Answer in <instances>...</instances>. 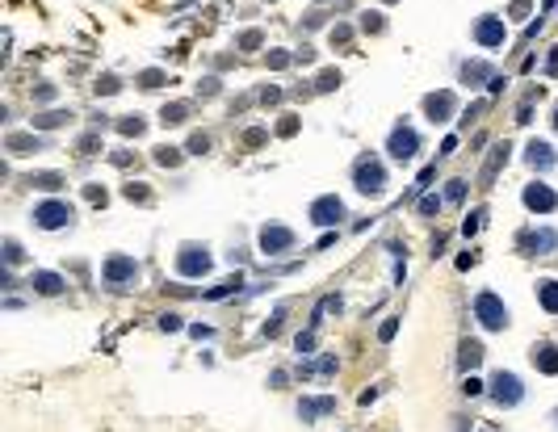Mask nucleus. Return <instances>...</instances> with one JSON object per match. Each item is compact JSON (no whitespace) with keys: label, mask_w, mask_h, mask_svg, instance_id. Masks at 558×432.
I'll use <instances>...</instances> for the list:
<instances>
[{"label":"nucleus","mask_w":558,"mask_h":432,"mask_svg":"<svg viewBox=\"0 0 558 432\" xmlns=\"http://www.w3.org/2000/svg\"><path fill=\"white\" fill-rule=\"evenodd\" d=\"M164 122H185V105H164Z\"/></svg>","instance_id":"obj_22"},{"label":"nucleus","mask_w":558,"mask_h":432,"mask_svg":"<svg viewBox=\"0 0 558 432\" xmlns=\"http://www.w3.org/2000/svg\"><path fill=\"white\" fill-rule=\"evenodd\" d=\"M139 131H143L139 118H126V122H122V135H139Z\"/></svg>","instance_id":"obj_30"},{"label":"nucleus","mask_w":558,"mask_h":432,"mask_svg":"<svg viewBox=\"0 0 558 432\" xmlns=\"http://www.w3.org/2000/svg\"><path fill=\"white\" fill-rule=\"evenodd\" d=\"M298 411H302V420H311V416H324V411H332V399H315V403H302Z\"/></svg>","instance_id":"obj_19"},{"label":"nucleus","mask_w":558,"mask_h":432,"mask_svg":"<svg viewBox=\"0 0 558 432\" xmlns=\"http://www.w3.org/2000/svg\"><path fill=\"white\" fill-rule=\"evenodd\" d=\"M520 248L546 256V252H554V248H558V236H554V231H529V236H520Z\"/></svg>","instance_id":"obj_12"},{"label":"nucleus","mask_w":558,"mask_h":432,"mask_svg":"<svg viewBox=\"0 0 558 432\" xmlns=\"http://www.w3.org/2000/svg\"><path fill=\"white\" fill-rule=\"evenodd\" d=\"M353 185L361 193H370V197H378V193L386 189V168H382L378 160H370V155H361V160L353 164Z\"/></svg>","instance_id":"obj_2"},{"label":"nucleus","mask_w":558,"mask_h":432,"mask_svg":"<svg viewBox=\"0 0 558 432\" xmlns=\"http://www.w3.org/2000/svg\"><path fill=\"white\" fill-rule=\"evenodd\" d=\"M474 315H478V323H483L487 332H504V328H508V306H504L491 289L474 298Z\"/></svg>","instance_id":"obj_1"},{"label":"nucleus","mask_w":558,"mask_h":432,"mask_svg":"<svg viewBox=\"0 0 558 432\" xmlns=\"http://www.w3.org/2000/svg\"><path fill=\"white\" fill-rule=\"evenodd\" d=\"M386 151H390V160L407 164V160H416V151H420V135L412 126H395L390 139H386Z\"/></svg>","instance_id":"obj_4"},{"label":"nucleus","mask_w":558,"mask_h":432,"mask_svg":"<svg viewBox=\"0 0 558 432\" xmlns=\"http://www.w3.org/2000/svg\"><path fill=\"white\" fill-rule=\"evenodd\" d=\"M231 289H239V273H235V277H227V282H223L219 289H210L206 298H223V294H231Z\"/></svg>","instance_id":"obj_21"},{"label":"nucleus","mask_w":558,"mask_h":432,"mask_svg":"<svg viewBox=\"0 0 558 432\" xmlns=\"http://www.w3.org/2000/svg\"><path fill=\"white\" fill-rule=\"evenodd\" d=\"M525 206L529 210H537V214H550V210H558V193L550 189V185H525Z\"/></svg>","instance_id":"obj_9"},{"label":"nucleus","mask_w":558,"mask_h":432,"mask_svg":"<svg viewBox=\"0 0 558 432\" xmlns=\"http://www.w3.org/2000/svg\"><path fill=\"white\" fill-rule=\"evenodd\" d=\"M449 201H462L466 197V181H449V193H445Z\"/></svg>","instance_id":"obj_23"},{"label":"nucleus","mask_w":558,"mask_h":432,"mask_svg":"<svg viewBox=\"0 0 558 432\" xmlns=\"http://www.w3.org/2000/svg\"><path fill=\"white\" fill-rule=\"evenodd\" d=\"M34 223H38L43 231H59V227L72 223V206H67V201H43V206L34 210Z\"/></svg>","instance_id":"obj_7"},{"label":"nucleus","mask_w":558,"mask_h":432,"mask_svg":"<svg viewBox=\"0 0 558 432\" xmlns=\"http://www.w3.org/2000/svg\"><path fill=\"white\" fill-rule=\"evenodd\" d=\"M97 93H118V80H114V76H105V80L97 84Z\"/></svg>","instance_id":"obj_32"},{"label":"nucleus","mask_w":558,"mask_h":432,"mask_svg":"<svg viewBox=\"0 0 558 432\" xmlns=\"http://www.w3.org/2000/svg\"><path fill=\"white\" fill-rule=\"evenodd\" d=\"M155 160H160V164H177V151H173V147H160Z\"/></svg>","instance_id":"obj_27"},{"label":"nucleus","mask_w":558,"mask_h":432,"mask_svg":"<svg viewBox=\"0 0 558 432\" xmlns=\"http://www.w3.org/2000/svg\"><path fill=\"white\" fill-rule=\"evenodd\" d=\"M491 399H496L500 407H516V403L525 399V386H520V378H516L512 370H500V374L491 378Z\"/></svg>","instance_id":"obj_3"},{"label":"nucleus","mask_w":558,"mask_h":432,"mask_svg":"<svg viewBox=\"0 0 558 432\" xmlns=\"http://www.w3.org/2000/svg\"><path fill=\"white\" fill-rule=\"evenodd\" d=\"M424 109H428V118H432V122H437V118H449V113H454V96H449V93L428 96V101H424Z\"/></svg>","instance_id":"obj_15"},{"label":"nucleus","mask_w":558,"mask_h":432,"mask_svg":"<svg viewBox=\"0 0 558 432\" xmlns=\"http://www.w3.org/2000/svg\"><path fill=\"white\" fill-rule=\"evenodd\" d=\"M437 210H441V197H424L420 201V214H437Z\"/></svg>","instance_id":"obj_25"},{"label":"nucleus","mask_w":558,"mask_h":432,"mask_svg":"<svg viewBox=\"0 0 558 432\" xmlns=\"http://www.w3.org/2000/svg\"><path fill=\"white\" fill-rule=\"evenodd\" d=\"M160 328H164V332H181V319H177V315H164Z\"/></svg>","instance_id":"obj_28"},{"label":"nucleus","mask_w":558,"mask_h":432,"mask_svg":"<svg viewBox=\"0 0 558 432\" xmlns=\"http://www.w3.org/2000/svg\"><path fill=\"white\" fill-rule=\"evenodd\" d=\"M336 84H340V76H336V72H324V76H319V89H324V93H332Z\"/></svg>","instance_id":"obj_24"},{"label":"nucleus","mask_w":558,"mask_h":432,"mask_svg":"<svg viewBox=\"0 0 558 432\" xmlns=\"http://www.w3.org/2000/svg\"><path fill=\"white\" fill-rule=\"evenodd\" d=\"M4 256H9V265H17V260H21V248L9 240V243H4Z\"/></svg>","instance_id":"obj_29"},{"label":"nucleus","mask_w":558,"mask_h":432,"mask_svg":"<svg viewBox=\"0 0 558 432\" xmlns=\"http://www.w3.org/2000/svg\"><path fill=\"white\" fill-rule=\"evenodd\" d=\"M285 248H294V231H290V227H265V231H261V252L278 256Z\"/></svg>","instance_id":"obj_10"},{"label":"nucleus","mask_w":558,"mask_h":432,"mask_svg":"<svg viewBox=\"0 0 558 432\" xmlns=\"http://www.w3.org/2000/svg\"><path fill=\"white\" fill-rule=\"evenodd\" d=\"M474 38H478L483 47H500V43H504V21H500V17H483V21L474 26Z\"/></svg>","instance_id":"obj_11"},{"label":"nucleus","mask_w":558,"mask_h":432,"mask_svg":"<svg viewBox=\"0 0 558 432\" xmlns=\"http://www.w3.org/2000/svg\"><path fill=\"white\" fill-rule=\"evenodd\" d=\"M554 126H558V109H554Z\"/></svg>","instance_id":"obj_34"},{"label":"nucleus","mask_w":558,"mask_h":432,"mask_svg":"<svg viewBox=\"0 0 558 432\" xmlns=\"http://www.w3.org/2000/svg\"><path fill=\"white\" fill-rule=\"evenodd\" d=\"M177 269H181V277H206L210 273V252L197 248V243H185L181 256H177Z\"/></svg>","instance_id":"obj_6"},{"label":"nucleus","mask_w":558,"mask_h":432,"mask_svg":"<svg viewBox=\"0 0 558 432\" xmlns=\"http://www.w3.org/2000/svg\"><path fill=\"white\" fill-rule=\"evenodd\" d=\"M529 164H533V168H542V172H546V168H554V147L546 143V139H533V143H529Z\"/></svg>","instance_id":"obj_13"},{"label":"nucleus","mask_w":558,"mask_h":432,"mask_svg":"<svg viewBox=\"0 0 558 432\" xmlns=\"http://www.w3.org/2000/svg\"><path fill=\"white\" fill-rule=\"evenodd\" d=\"M533 365H537L542 374H558V348L554 344H537V348H533Z\"/></svg>","instance_id":"obj_14"},{"label":"nucleus","mask_w":558,"mask_h":432,"mask_svg":"<svg viewBox=\"0 0 558 432\" xmlns=\"http://www.w3.org/2000/svg\"><path fill=\"white\" fill-rule=\"evenodd\" d=\"M483 218H487V210H474V214H470V218H466V236H474V231H478V227H483Z\"/></svg>","instance_id":"obj_20"},{"label":"nucleus","mask_w":558,"mask_h":432,"mask_svg":"<svg viewBox=\"0 0 558 432\" xmlns=\"http://www.w3.org/2000/svg\"><path fill=\"white\" fill-rule=\"evenodd\" d=\"M63 118H72V113H47V118H38V126H59Z\"/></svg>","instance_id":"obj_31"},{"label":"nucleus","mask_w":558,"mask_h":432,"mask_svg":"<svg viewBox=\"0 0 558 432\" xmlns=\"http://www.w3.org/2000/svg\"><path fill=\"white\" fill-rule=\"evenodd\" d=\"M344 218V201L336 197V193H327V197H315L311 201V223L315 227H336Z\"/></svg>","instance_id":"obj_8"},{"label":"nucleus","mask_w":558,"mask_h":432,"mask_svg":"<svg viewBox=\"0 0 558 432\" xmlns=\"http://www.w3.org/2000/svg\"><path fill=\"white\" fill-rule=\"evenodd\" d=\"M34 289H38V294H59V289H63V277H59V273H34Z\"/></svg>","instance_id":"obj_17"},{"label":"nucleus","mask_w":558,"mask_h":432,"mask_svg":"<svg viewBox=\"0 0 558 432\" xmlns=\"http://www.w3.org/2000/svg\"><path fill=\"white\" fill-rule=\"evenodd\" d=\"M458 361H462V370H474V365L483 361V348H478L474 340H466V344H462V357H458Z\"/></svg>","instance_id":"obj_18"},{"label":"nucleus","mask_w":558,"mask_h":432,"mask_svg":"<svg viewBox=\"0 0 558 432\" xmlns=\"http://www.w3.org/2000/svg\"><path fill=\"white\" fill-rule=\"evenodd\" d=\"M537 298L550 315H558V282H537Z\"/></svg>","instance_id":"obj_16"},{"label":"nucleus","mask_w":558,"mask_h":432,"mask_svg":"<svg viewBox=\"0 0 558 432\" xmlns=\"http://www.w3.org/2000/svg\"><path fill=\"white\" fill-rule=\"evenodd\" d=\"M34 185H38V189H59V177H55V172H47V177H38Z\"/></svg>","instance_id":"obj_26"},{"label":"nucleus","mask_w":558,"mask_h":432,"mask_svg":"<svg viewBox=\"0 0 558 432\" xmlns=\"http://www.w3.org/2000/svg\"><path fill=\"white\" fill-rule=\"evenodd\" d=\"M101 273H105V286H131V282H139V265H135V256H109Z\"/></svg>","instance_id":"obj_5"},{"label":"nucleus","mask_w":558,"mask_h":432,"mask_svg":"<svg viewBox=\"0 0 558 432\" xmlns=\"http://www.w3.org/2000/svg\"><path fill=\"white\" fill-rule=\"evenodd\" d=\"M462 390H466V394H478V390H483V382H478V378H466Z\"/></svg>","instance_id":"obj_33"}]
</instances>
